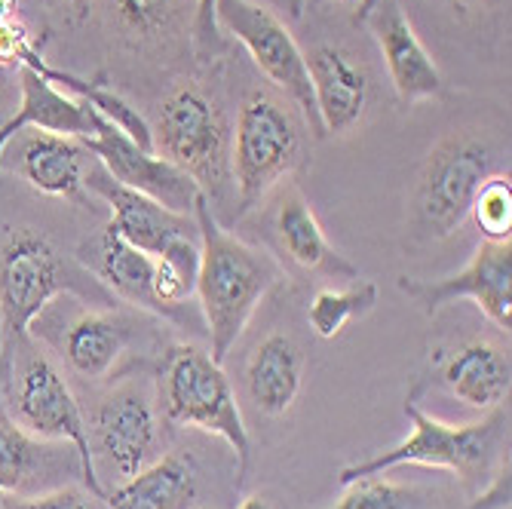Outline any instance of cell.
Segmentation results:
<instances>
[{
    "label": "cell",
    "mask_w": 512,
    "mask_h": 509,
    "mask_svg": "<svg viewBox=\"0 0 512 509\" xmlns=\"http://www.w3.org/2000/svg\"><path fill=\"white\" fill-rule=\"evenodd\" d=\"M16 13H19V0H0V28L13 19H19Z\"/></svg>",
    "instance_id": "cell-37"
},
{
    "label": "cell",
    "mask_w": 512,
    "mask_h": 509,
    "mask_svg": "<svg viewBox=\"0 0 512 509\" xmlns=\"http://www.w3.org/2000/svg\"><path fill=\"white\" fill-rule=\"evenodd\" d=\"M509 497H512V476H509V457H506V464L497 470L494 482L470 506H463V509H506Z\"/></svg>",
    "instance_id": "cell-32"
},
{
    "label": "cell",
    "mask_w": 512,
    "mask_h": 509,
    "mask_svg": "<svg viewBox=\"0 0 512 509\" xmlns=\"http://www.w3.org/2000/svg\"><path fill=\"white\" fill-rule=\"evenodd\" d=\"M86 188L102 197L111 209V221L108 227L120 240H126L129 246L148 252L151 258L160 255L175 237H188L197 234V221L194 215H175L169 209H163L157 200L138 194L126 184L114 181L99 163H92L86 169Z\"/></svg>",
    "instance_id": "cell-14"
},
{
    "label": "cell",
    "mask_w": 512,
    "mask_h": 509,
    "mask_svg": "<svg viewBox=\"0 0 512 509\" xmlns=\"http://www.w3.org/2000/svg\"><path fill=\"white\" fill-rule=\"evenodd\" d=\"M19 89L22 102L10 120L0 123V172H4V154L7 145L25 129H40V132H56L65 138H89L96 132V108H89L86 102L68 96L50 80H43L40 74L22 68L19 71Z\"/></svg>",
    "instance_id": "cell-17"
},
{
    "label": "cell",
    "mask_w": 512,
    "mask_h": 509,
    "mask_svg": "<svg viewBox=\"0 0 512 509\" xmlns=\"http://www.w3.org/2000/svg\"><path fill=\"white\" fill-rule=\"evenodd\" d=\"M304 384V353L286 332H270L246 359V393L264 418H283Z\"/></svg>",
    "instance_id": "cell-20"
},
{
    "label": "cell",
    "mask_w": 512,
    "mask_h": 509,
    "mask_svg": "<svg viewBox=\"0 0 512 509\" xmlns=\"http://www.w3.org/2000/svg\"><path fill=\"white\" fill-rule=\"evenodd\" d=\"M154 402L157 393L132 378L114 387L92 411V436H96L92 454L99 451L120 482L132 479L157 460L160 421Z\"/></svg>",
    "instance_id": "cell-11"
},
{
    "label": "cell",
    "mask_w": 512,
    "mask_h": 509,
    "mask_svg": "<svg viewBox=\"0 0 512 509\" xmlns=\"http://www.w3.org/2000/svg\"><path fill=\"white\" fill-rule=\"evenodd\" d=\"M99 114V111H96ZM83 151L96 154V163L126 188L157 200L163 209L175 215H194V203L203 194L191 175H184L175 163L160 157L157 151L138 148L129 135H123L102 114L96 120V132L80 138Z\"/></svg>",
    "instance_id": "cell-12"
},
{
    "label": "cell",
    "mask_w": 512,
    "mask_h": 509,
    "mask_svg": "<svg viewBox=\"0 0 512 509\" xmlns=\"http://www.w3.org/2000/svg\"><path fill=\"white\" fill-rule=\"evenodd\" d=\"M77 264L114 298L172 322L169 310L154 298V258L120 240L108 224L80 243Z\"/></svg>",
    "instance_id": "cell-16"
},
{
    "label": "cell",
    "mask_w": 512,
    "mask_h": 509,
    "mask_svg": "<svg viewBox=\"0 0 512 509\" xmlns=\"http://www.w3.org/2000/svg\"><path fill=\"white\" fill-rule=\"evenodd\" d=\"M7 393H0L10 418L28 430L31 436L43 442H62L71 445V451L80 460V482L83 488L105 500V488L96 473V454L89 442V424L83 418V408L74 399L68 381L59 368L50 362V356L22 350L19 362L7 365Z\"/></svg>",
    "instance_id": "cell-7"
},
{
    "label": "cell",
    "mask_w": 512,
    "mask_h": 509,
    "mask_svg": "<svg viewBox=\"0 0 512 509\" xmlns=\"http://www.w3.org/2000/svg\"><path fill=\"white\" fill-rule=\"evenodd\" d=\"M470 218L476 221L482 240H491V243H509L512 240V181H509V172H497L482 184L473 206H470Z\"/></svg>",
    "instance_id": "cell-28"
},
{
    "label": "cell",
    "mask_w": 512,
    "mask_h": 509,
    "mask_svg": "<svg viewBox=\"0 0 512 509\" xmlns=\"http://www.w3.org/2000/svg\"><path fill=\"white\" fill-rule=\"evenodd\" d=\"M396 286L427 316L457 301H473L491 319L494 329L509 335L512 329V240L509 243L482 240L470 264L451 276H442V280L399 276Z\"/></svg>",
    "instance_id": "cell-10"
},
{
    "label": "cell",
    "mask_w": 512,
    "mask_h": 509,
    "mask_svg": "<svg viewBox=\"0 0 512 509\" xmlns=\"http://www.w3.org/2000/svg\"><path fill=\"white\" fill-rule=\"evenodd\" d=\"M34 46V37L28 34V28L13 19L0 28V65L4 68H19L22 65V56Z\"/></svg>",
    "instance_id": "cell-31"
},
{
    "label": "cell",
    "mask_w": 512,
    "mask_h": 509,
    "mask_svg": "<svg viewBox=\"0 0 512 509\" xmlns=\"http://www.w3.org/2000/svg\"><path fill=\"white\" fill-rule=\"evenodd\" d=\"M500 172V148L488 135L448 132L427 154L411 194V227L421 240H445L470 218L482 184Z\"/></svg>",
    "instance_id": "cell-5"
},
{
    "label": "cell",
    "mask_w": 512,
    "mask_h": 509,
    "mask_svg": "<svg viewBox=\"0 0 512 509\" xmlns=\"http://www.w3.org/2000/svg\"><path fill=\"white\" fill-rule=\"evenodd\" d=\"M194 221L200 237V273H197V307L209 338V356L224 365L227 353L237 347L261 301L279 283V264L243 243L237 234L221 227L212 203L200 194L194 203Z\"/></svg>",
    "instance_id": "cell-1"
},
{
    "label": "cell",
    "mask_w": 512,
    "mask_h": 509,
    "mask_svg": "<svg viewBox=\"0 0 512 509\" xmlns=\"http://www.w3.org/2000/svg\"><path fill=\"white\" fill-rule=\"evenodd\" d=\"M56 445L22 430L0 399V494H40V482L56 470Z\"/></svg>",
    "instance_id": "cell-24"
},
{
    "label": "cell",
    "mask_w": 512,
    "mask_h": 509,
    "mask_svg": "<svg viewBox=\"0 0 512 509\" xmlns=\"http://www.w3.org/2000/svg\"><path fill=\"white\" fill-rule=\"evenodd\" d=\"M362 4V0H304V13L310 10H322V7H350V10H356Z\"/></svg>",
    "instance_id": "cell-36"
},
{
    "label": "cell",
    "mask_w": 512,
    "mask_h": 509,
    "mask_svg": "<svg viewBox=\"0 0 512 509\" xmlns=\"http://www.w3.org/2000/svg\"><path fill=\"white\" fill-rule=\"evenodd\" d=\"M307 56L316 114L325 135H347L368 111L371 77L365 65L338 43H316Z\"/></svg>",
    "instance_id": "cell-15"
},
{
    "label": "cell",
    "mask_w": 512,
    "mask_h": 509,
    "mask_svg": "<svg viewBox=\"0 0 512 509\" xmlns=\"http://www.w3.org/2000/svg\"><path fill=\"white\" fill-rule=\"evenodd\" d=\"M405 418L411 433L359 464H350L338 473L341 485H350L365 476H384L396 467H433V470H448L460 479H476L491 470L497 451L503 448V439L509 433V414L503 408L488 411L485 421L473 424H445L433 414H427L417 405V396L411 393L405 399Z\"/></svg>",
    "instance_id": "cell-3"
},
{
    "label": "cell",
    "mask_w": 512,
    "mask_h": 509,
    "mask_svg": "<svg viewBox=\"0 0 512 509\" xmlns=\"http://www.w3.org/2000/svg\"><path fill=\"white\" fill-rule=\"evenodd\" d=\"M301 163V123L292 102L270 89H252L230 129V188L237 212L249 215Z\"/></svg>",
    "instance_id": "cell-4"
},
{
    "label": "cell",
    "mask_w": 512,
    "mask_h": 509,
    "mask_svg": "<svg viewBox=\"0 0 512 509\" xmlns=\"http://www.w3.org/2000/svg\"><path fill=\"white\" fill-rule=\"evenodd\" d=\"M273 230L286 258L304 273H316L325 276V280H347V283L359 280V267L329 243L313 206L298 188H286L283 200L276 206Z\"/></svg>",
    "instance_id": "cell-18"
},
{
    "label": "cell",
    "mask_w": 512,
    "mask_h": 509,
    "mask_svg": "<svg viewBox=\"0 0 512 509\" xmlns=\"http://www.w3.org/2000/svg\"><path fill=\"white\" fill-rule=\"evenodd\" d=\"M154 393L169 424L221 436L234 448L237 488H243L252 464V439L237 405L234 384L224 375V365L215 362L203 347L172 344L160 356Z\"/></svg>",
    "instance_id": "cell-2"
},
{
    "label": "cell",
    "mask_w": 512,
    "mask_h": 509,
    "mask_svg": "<svg viewBox=\"0 0 512 509\" xmlns=\"http://www.w3.org/2000/svg\"><path fill=\"white\" fill-rule=\"evenodd\" d=\"M126 347H129L126 322L117 319L114 313H99V310H77L74 316L65 319L59 335L62 359L83 381L108 378L126 356Z\"/></svg>",
    "instance_id": "cell-21"
},
{
    "label": "cell",
    "mask_w": 512,
    "mask_h": 509,
    "mask_svg": "<svg viewBox=\"0 0 512 509\" xmlns=\"http://www.w3.org/2000/svg\"><path fill=\"white\" fill-rule=\"evenodd\" d=\"M237 509H273V503H270L264 494H252V497L240 500V506H237Z\"/></svg>",
    "instance_id": "cell-38"
},
{
    "label": "cell",
    "mask_w": 512,
    "mask_h": 509,
    "mask_svg": "<svg viewBox=\"0 0 512 509\" xmlns=\"http://www.w3.org/2000/svg\"><path fill=\"white\" fill-rule=\"evenodd\" d=\"M436 4H442L445 10H451L454 16H470V13H479L485 10L491 0H436Z\"/></svg>",
    "instance_id": "cell-35"
},
{
    "label": "cell",
    "mask_w": 512,
    "mask_h": 509,
    "mask_svg": "<svg viewBox=\"0 0 512 509\" xmlns=\"http://www.w3.org/2000/svg\"><path fill=\"white\" fill-rule=\"evenodd\" d=\"M365 25L371 28V37L378 40L399 102L411 108L436 99L442 92V71L427 53L424 40L417 37L399 0H378L375 10L365 16Z\"/></svg>",
    "instance_id": "cell-13"
},
{
    "label": "cell",
    "mask_w": 512,
    "mask_h": 509,
    "mask_svg": "<svg viewBox=\"0 0 512 509\" xmlns=\"http://www.w3.org/2000/svg\"><path fill=\"white\" fill-rule=\"evenodd\" d=\"M378 307V283L350 280L344 289H319L307 307V322L322 341L341 338L356 319H365Z\"/></svg>",
    "instance_id": "cell-26"
},
{
    "label": "cell",
    "mask_w": 512,
    "mask_h": 509,
    "mask_svg": "<svg viewBox=\"0 0 512 509\" xmlns=\"http://www.w3.org/2000/svg\"><path fill=\"white\" fill-rule=\"evenodd\" d=\"M4 509H108L105 500L92 497L86 488H53V491H40V494H31V497H16V500H7Z\"/></svg>",
    "instance_id": "cell-30"
},
{
    "label": "cell",
    "mask_w": 512,
    "mask_h": 509,
    "mask_svg": "<svg viewBox=\"0 0 512 509\" xmlns=\"http://www.w3.org/2000/svg\"><path fill=\"white\" fill-rule=\"evenodd\" d=\"M53 4L62 7V13H65L74 25L86 22L89 13H92V0H53Z\"/></svg>",
    "instance_id": "cell-34"
},
{
    "label": "cell",
    "mask_w": 512,
    "mask_h": 509,
    "mask_svg": "<svg viewBox=\"0 0 512 509\" xmlns=\"http://www.w3.org/2000/svg\"><path fill=\"white\" fill-rule=\"evenodd\" d=\"M19 175L46 197L86 206L83 145L56 132H34L19 151Z\"/></svg>",
    "instance_id": "cell-23"
},
{
    "label": "cell",
    "mask_w": 512,
    "mask_h": 509,
    "mask_svg": "<svg viewBox=\"0 0 512 509\" xmlns=\"http://www.w3.org/2000/svg\"><path fill=\"white\" fill-rule=\"evenodd\" d=\"M154 151L191 175L209 203L230 188V126L212 92L194 80L175 86L151 123Z\"/></svg>",
    "instance_id": "cell-6"
},
{
    "label": "cell",
    "mask_w": 512,
    "mask_h": 509,
    "mask_svg": "<svg viewBox=\"0 0 512 509\" xmlns=\"http://www.w3.org/2000/svg\"><path fill=\"white\" fill-rule=\"evenodd\" d=\"M65 292H80L77 273L37 230H13L0 249V338L16 344Z\"/></svg>",
    "instance_id": "cell-9"
},
{
    "label": "cell",
    "mask_w": 512,
    "mask_h": 509,
    "mask_svg": "<svg viewBox=\"0 0 512 509\" xmlns=\"http://www.w3.org/2000/svg\"><path fill=\"white\" fill-rule=\"evenodd\" d=\"M215 4L218 0H197V10H194V28H197V40H212L218 25H215Z\"/></svg>",
    "instance_id": "cell-33"
},
{
    "label": "cell",
    "mask_w": 512,
    "mask_h": 509,
    "mask_svg": "<svg viewBox=\"0 0 512 509\" xmlns=\"http://www.w3.org/2000/svg\"><path fill=\"white\" fill-rule=\"evenodd\" d=\"M200 273V237H175L160 255H154V298L169 310L172 322L188 326L184 307L197 292Z\"/></svg>",
    "instance_id": "cell-25"
},
{
    "label": "cell",
    "mask_w": 512,
    "mask_h": 509,
    "mask_svg": "<svg viewBox=\"0 0 512 509\" xmlns=\"http://www.w3.org/2000/svg\"><path fill=\"white\" fill-rule=\"evenodd\" d=\"M279 7H286L292 19H301L304 16V0H276Z\"/></svg>",
    "instance_id": "cell-39"
},
{
    "label": "cell",
    "mask_w": 512,
    "mask_h": 509,
    "mask_svg": "<svg viewBox=\"0 0 512 509\" xmlns=\"http://www.w3.org/2000/svg\"><path fill=\"white\" fill-rule=\"evenodd\" d=\"M417 491L384 476H365L344 485V494L329 509H414Z\"/></svg>",
    "instance_id": "cell-29"
},
{
    "label": "cell",
    "mask_w": 512,
    "mask_h": 509,
    "mask_svg": "<svg viewBox=\"0 0 512 509\" xmlns=\"http://www.w3.org/2000/svg\"><path fill=\"white\" fill-rule=\"evenodd\" d=\"M375 4H378V0H362V4L353 10V22H365V16L375 10Z\"/></svg>",
    "instance_id": "cell-40"
},
{
    "label": "cell",
    "mask_w": 512,
    "mask_h": 509,
    "mask_svg": "<svg viewBox=\"0 0 512 509\" xmlns=\"http://www.w3.org/2000/svg\"><path fill=\"white\" fill-rule=\"evenodd\" d=\"M215 25L246 46L255 68L273 83L279 96H286L292 102L304 126L316 138H325L319 114H316L307 56L298 46L295 34L289 31V25L276 16V10H270L267 4H258V0H218Z\"/></svg>",
    "instance_id": "cell-8"
},
{
    "label": "cell",
    "mask_w": 512,
    "mask_h": 509,
    "mask_svg": "<svg viewBox=\"0 0 512 509\" xmlns=\"http://www.w3.org/2000/svg\"><path fill=\"white\" fill-rule=\"evenodd\" d=\"M436 381L467 408L494 411L503 408L512 387L509 350L494 341L460 344L436 372Z\"/></svg>",
    "instance_id": "cell-19"
},
{
    "label": "cell",
    "mask_w": 512,
    "mask_h": 509,
    "mask_svg": "<svg viewBox=\"0 0 512 509\" xmlns=\"http://www.w3.org/2000/svg\"><path fill=\"white\" fill-rule=\"evenodd\" d=\"M200 473L194 457L163 454L132 479H123L105 494L108 509H194Z\"/></svg>",
    "instance_id": "cell-22"
},
{
    "label": "cell",
    "mask_w": 512,
    "mask_h": 509,
    "mask_svg": "<svg viewBox=\"0 0 512 509\" xmlns=\"http://www.w3.org/2000/svg\"><path fill=\"white\" fill-rule=\"evenodd\" d=\"M105 7L123 40L135 46H151L175 34L184 16L181 0H105Z\"/></svg>",
    "instance_id": "cell-27"
},
{
    "label": "cell",
    "mask_w": 512,
    "mask_h": 509,
    "mask_svg": "<svg viewBox=\"0 0 512 509\" xmlns=\"http://www.w3.org/2000/svg\"><path fill=\"white\" fill-rule=\"evenodd\" d=\"M0 347H4V338H0Z\"/></svg>",
    "instance_id": "cell-41"
}]
</instances>
